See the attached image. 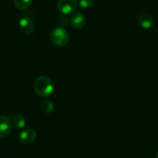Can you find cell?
<instances>
[{
  "label": "cell",
  "mask_w": 158,
  "mask_h": 158,
  "mask_svg": "<svg viewBox=\"0 0 158 158\" xmlns=\"http://www.w3.org/2000/svg\"><path fill=\"white\" fill-rule=\"evenodd\" d=\"M33 89L39 97L46 98L50 97L54 93V84L49 77H40L34 81Z\"/></svg>",
  "instance_id": "6da1fadb"
},
{
  "label": "cell",
  "mask_w": 158,
  "mask_h": 158,
  "mask_svg": "<svg viewBox=\"0 0 158 158\" xmlns=\"http://www.w3.org/2000/svg\"><path fill=\"white\" fill-rule=\"evenodd\" d=\"M50 40L55 46L63 47L69 42V34L64 28L57 27L51 31L50 34Z\"/></svg>",
  "instance_id": "7a4b0ae2"
},
{
  "label": "cell",
  "mask_w": 158,
  "mask_h": 158,
  "mask_svg": "<svg viewBox=\"0 0 158 158\" xmlns=\"http://www.w3.org/2000/svg\"><path fill=\"white\" fill-rule=\"evenodd\" d=\"M77 7V0H58L57 2V9L64 15H68L74 12Z\"/></svg>",
  "instance_id": "3957f363"
},
{
  "label": "cell",
  "mask_w": 158,
  "mask_h": 158,
  "mask_svg": "<svg viewBox=\"0 0 158 158\" xmlns=\"http://www.w3.org/2000/svg\"><path fill=\"white\" fill-rule=\"evenodd\" d=\"M19 27L22 33L26 35H29L33 33L35 25L30 18L27 16H23L20 19Z\"/></svg>",
  "instance_id": "277c9868"
},
{
  "label": "cell",
  "mask_w": 158,
  "mask_h": 158,
  "mask_svg": "<svg viewBox=\"0 0 158 158\" xmlns=\"http://www.w3.org/2000/svg\"><path fill=\"white\" fill-rule=\"evenodd\" d=\"M37 139V132L34 130L28 128L23 130L19 135V140L23 144H30Z\"/></svg>",
  "instance_id": "5b68a950"
},
{
  "label": "cell",
  "mask_w": 158,
  "mask_h": 158,
  "mask_svg": "<svg viewBox=\"0 0 158 158\" xmlns=\"http://www.w3.org/2000/svg\"><path fill=\"white\" fill-rule=\"evenodd\" d=\"M12 123L10 119L5 116H0V137H6L10 134Z\"/></svg>",
  "instance_id": "8992f818"
},
{
  "label": "cell",
  "mask_w": 158,
  "mask_h": 158,
  "mask_svg": "<svg viewBox=\"0 0 158 158\" xmlns=\"http://www.w3.org/2000/svg\"><path fill=\"white\" fill-rule=\"evenodd\" d=\"M70 23L74 29H81L85 26L86 19L81 12H75L70 18Z\"/></svg>",
  "instance_id": "52a82bcc"
},
{
  "label": "cell",
  "mask_w": 158,
  "mask_h": 158,
  "mask_svg": "<svg viewBox=\"0 0 158 158\" xmlns=\"http://www.w3.org/2000/svg\"><path fill=\"white\" fill-rule=\"evenodd\" d=\"M138 22H139V26L145 29H150L153 25V18L149 14L144 13L139 15Z\"/></svg>",
  "instance_id": "ba28073f"
},
{
  "label": "cell",
  "mask_w": 158,
  "mask_h": 158,
  "mask_svg": "<svg viewBox=\"0 0 158 158\" xmlns=\"http://www.w3.org/2000/svg\"><path fill=\"white\" fill-rule=\"evenodd\" d=\"M12 123L14 127L18 130L23 129L25 127V126H26V120L21 115H17L15 117H14Z\"/></svg>",
  "instance_id": "9c48e42d"
},
{
  "label": "cell",
  "mask_w": 158,
  "mask_h": 158,
  "mask_svg": "<svg viewBox=\"0 0 158 158\" xmlns=\"http://www.w3.org/2000/svg\"><path fill=\"white\" fill-rule=\"evenodd\" d=\"M40 108L44 113H51L54 109V106L51 101L48 100H44L40 103Z\"/></svg>",
  "instance_id": "30bf717a"
},
{
  "label": "cell",
  "mask_w": 158,
  "mask_h": 158,
  "mask_svg": "<svg viewBox=\"0 0 158 158\" xmlns=\"http://www.w3.org/2000/svg\"><path fill=\"white\" fill-rule=\"evenodd\" d=\"M32 0H14V4L16 9L20 10L26 9L30 6Z\"/></svg>",
  "instance_id": "8fae6325"
},
{
  "label": "cell",
  "mask_w": 158,
  "mask_h": 158,
  "mask_svg": "<svg viewBox=\"0 0 158 158\" xmlns=\"http://www.w3.org/2000/svg\"><path fill=\"white\" fill-rule=\"evenodd\" d=\"M94 0H80L79 1V6L82 9H88L91 7L94 4Z\"/></svg>",
  "instance_id": "7c38bea8"
},
{
  "label": "cell",
  "mask_w": 158,
  "mask_h": 158,
  "mask_svg": "<svg viewBox=\"0 0 158 158\" xmlns=\"http://www.w3.org/2000/svg\"><path fill=\"white\" fill-rule=\"evenodd\" d=\"M68 21H70L69 19L66 16H60V19H59V23H60V25L62 24V23H64V26H68Z\"/></svg>",
  "instance_id": "4fadbf2b"
},
{
  "label": "cell",
  "mask_w": 158,
  "mask_h": 158,
  "mask_svg": "<svg viewBox=\"0 0 158 158\" xmlns=\"http://www.w3.org/2000/svg\"><path fill=\"white\" fill-rule=\"evenodd\" d=\"M155 158H158V152L156 153V157H155Z\"/></svg>",
  "instance_id": "5bb4252c"
}]
</instances>
